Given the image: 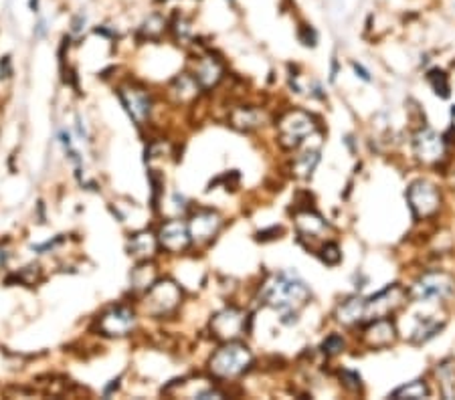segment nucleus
I'll return each instance as SVG.
<instances>
[{"instance_id": "22", "label": "nucleus", "mask_w": 455, "mask_h": 400, "mask_svg": "<svg viewBox=\"0 0 455 400\" xmlns=\"http://www.w3.org/2000/svg\"><path fill=\"white\" fill-rule=\"evenodd\" d=\"M29 8L35 15H39L41 13V0H29Z\"/></svg>"}, {"instance_id": "1", "label": "nucleus", "mask_w": 455, "mask_h": 400, "mask_svg": "<svg viewBox=\"0 0 455 400\" xmlns=\"http://www.w3.org/2000/svg\"><path fill=\"white\" fill-rule=\"evenodd\" d=\"M309 297L308 287L304 285V281H300L297 277H292L288 273H279L273 277V281H269L265 285L264 299L273 305L276 310H279L283 315H292L295 310H300L306 299Z\"/></svg>"}, {"instance_id": "16", "label": "nucleus", "mask_w": 455, "mask_h": 400, "mask_svg": "<svg viewBox=\"0 0 455 400\" xmlns=\"http://www.w3.org/2000/svg\"><path fill=\"white\" fill-rule=\"evenodd\" d=\"M425 396H429V386L423 380L409 382L393 392V399H425Z\"/></svg>"}, {"instance_id": "8", "label": "nucleus", "mask_w": 455, "mask_h": 400, "mask_svg": "<svg viewBox=\"0 0 455 400\" xmlns=\"http://www.w3.org/2000/svg\"><path fill=\"white\" fill-rule=\"evenodd\" d=\"M136 324V315L128 308H114L110 310L100 322V327L107 336H126Z\"/></svg>"}, {"instance_id": "6", "label": "nucleus", "mask_w": 455, "mask_h": 400, "mask_svg": "<svg viewBox=\"0 0 455 400\" xmlns=\"http://www.w3.org/2000/svg\"><path fill=\"white\" fill-rule=\"evenodd\" d=\"M312 132H314V119L309 118L308 114H304V111H292L279 123L281 144L288 146V148H295Z\"/></svg>"}, {"instance_id": "14", "label": "nucleus", "mask_w": 455, "mask_h": 400, "mask_svg": "<svg viewBox=\"0 0 455 400\" xmlns=\"http://www.w3.org/2000/svg\"><path fill=\"white\" fill-rule=\"evenodd\" d=\"M194 79L203 85V87H211L215 85L220 79V65L213 57H201V61L196 63V71H194Z\"/></svg>"}, {"instance_id": "12", "label": "nucleus", "mask_w": 455, "mask_h": 400, "mask_svg": "<svg viewBox=\"0 0 455 400\" xmlns=\"http://www.w3.org/2000/svg\"><path fill=\"white\" fill-rule=\"evenodd\" d=\"M396 329L393 326V322H389L386 317L382 320H374V324L367 329V340L370 346L374 348H384L389 344L395 341Z\"/></svg>"}, {"instance_id": "5", "label": "nucleus", "mask_w": 455, "mask_h": 400, "mask_svg": "<svg viewBox=\"0 0 455 400\" xmlns=\"http://www.w3.org/2000/svg\"><path fill=\"white\" fill-rule=\"evenodd\" d=\"M454 279L445 273H427L413 285V296L417 301L445 299L454 293Z\"/></svg>"}, {"instance_id": "24", "label": "nucleus", "mask_w": 455, "mask_h": 400, "mask_svg": "<svg viewBox=\"0 0 455 400\" xmlns=\"http://www.w3.org/2000/svg\"><path fill=\"white\" fill-rule=\"evenodd\" d=\"M451 126H454V130H455V105H454V109H451Z\"/></svg>"}, {"instance_id": "13", "label": "nucleus", "mask_w": 455, "mask_h": 400, "mask_svg": "<svg viewBox=\"0 0 455 400\" xmlns=\"http://www.w3.org/2000/svg\"><path fill=\"white\" fill-rule=\"evenodd\" d=\"M122 97L128 105V111L132 114V118L138 123H142L148 118V114H150V99H148L146 93L140 91V89H124Z\"/></svg>"}, {"instance_id": "2", "label": "nucleus", "mask_w": 455, "mask_h": 400, "mask_svg": "<svg viewBox=\"0 0 455 400\" xmlns=\"http://www.w3.org/2000/svg\"><path fill=\"white\" fill-rule=\"evenodd\" d=\"M251 364V352L243 344H227L219 352L211 358V370L219 378H235L241 372H245Z\"/></svg>"}, {"instance_id": "4", "label": "nucleus", "mask_w": 455, "mask_h": 400, "mask_svg": "<svg viewBox=\"0 0 455 400\" xmlns=\"http://www.w3.org/2000/svg\"><path fill=\"white\" fill-rule=\"evenodd\" d=\"M405 296L407 293H405V289L401 285H391V287L382 289L370 299H365V320L374 322V320L386 317L389 313H393V311L401 308Z\"/></svg>"}, {"instance_id": "20", "label": "nucleus", "mask_w": 455, "mask_h": 400, "mask_svg": "<svg viewBox=\"0 0 455 400\" xmlns=\"http://www.w3.org/2000/svg\"><path fill=\"white\" fill-rule=\"evenodd\" d=\"M342 348H344V340H342L340 336H336V334H334V336H330L328 340L324 341V352H326L328 356L338 354Z\"/></svg>"}, {"instance_id": "23", "label": "nucleus", "mask_w": 455, "mask_h": 400, "mask_svg": "<svg viewBox=\"0 0 455 400\" xmlns=\"http://www.w3.org/2000/svg\"><path fill=\"white\" fill-rule=\"evenodd\" d=\"M354 69H356V73H360V77H362V79H370V77H368V73L367 71H365V69H362V67H358V65H356V63H354Z\"/></svg>"}, {"instance_id": "19", "label": "nucleus", "mask_w": 455, "mask_h": 400, "mask_svg": "<svg viewBox=\"0 0 455 400\" xmlns=\"http://www.w3.org/2000/svg\"><path fill=\"white\" fill-rule=\"evenodd\" d=\"M237 128H243V130H251V128H257L259 126V114L257 111H253V109H241V111H237L235 118Z\"/></svg>"}, {"instance_id": "10", "label": "nucleus", "mask_w": 455, "mask_h": 400, "mask_svg": "<svg viewBox=\"0 0 455 400\" xmlns=\"http://www.w3.org/2000/svg\"><path fill=\"white\" fill-rule=\"evenodd\" d=\"M213 327L217 332V336L223 340H231L239 336L245 327V317L243 313L237 310H225L223 313H219L213 322Z\"/></svg>"}, {"instance_id": "9", "label": "nucleus", "mask_w": 455, "mask_h": 400, "mask_svg": "<svg viewBox=\"0 0 455 400\" xmlns=\"http://www.w3.org/2000/svg\"><path fill=\"white\" fill-rule=\"evenodd\" d=\"M158 241H160L164 249H168L170 253H178L187 249V245L191 241V231H189L187 224H182L180 221H170L162 224Z\"/></svg>"}, {"instance_id": "21", "label": "nucleus", "mask_w": 455, "mask_h": 400, "mask_svg": "<svg viewBox=\"0 0 455 400\" xmlns=\"http://www.w3.org/2000/svg\"><path fill=\"white\" fill-rule=\"evenodd\" d=\"M83 27H85V15H83V13H77V15L73 16V20H71V29H73V32H81Z\"/></svg>"}, {"instance_id": "17", "label": "nucleus", "mask_w": 455, "mask_h": 400, "mask_svg": "<svg viewBox=\"0 0 455 400\" xmlns=\"http://www.w3.org/2000/svg\"><path fill=\"white\" fill-rule=\"evenodd\" d=\"M427 79H429L431 87H433V91H435L437 95H441V97H449V81H447V75L443 73V71L433 69V71H429Z\"/></svg>"}, {"instance_id": "3", "label": "nucleus", "mask_w": 455, "mask_h": 400, "mask_svg": "<svg viewBox=\"0 0 455 400\" xmlns=\"http://www.w3.org/2000/svg\"><path fill=\"white\" fill-rule=\"evenodd\" d=\"M407 200H409V207H411L413 214L417 219H427V217L435 214L441 202L437 188L427 180L413 182L407 190Z\"/></svg>"}, {"instance_id": "7", "label": "nucleus", "mask_w": 455, "mask_h": 400, "mask_svg": "<svg viewBox=\"0 0 455 400\" xmlns=\"http://www.w3.org/2000/svg\"><path fill=\"white\" fill-rule=\"evenodd\" d=\"M413 148H415V156L425 164H433L443 156V140L431 130H421L413 140Z\"/></svg>"}, {"instance_id": "15", "label": "nucleus", "mask_w": 455, "mask_h": 400, "mask_svg": "<svg viewBox=\"0 0 455 400\" xmlns=\"http://www.w3.org/2000/svg\"><path fill=\"white\" fill-rule=\"evenodd\" d=\"M338 320L346 326L350 324H358V322H365V299L360 297H353V299H346L340 308H338Z\"/></svg>"}, {"instance_id": "11", "label": "nucleus", "mask_w": 455, "mask_h": 400, "mask_svg": "<svg viewBox=\"0 0 455 400\" xmlns=\"http://www.w3.org/2000/svg\"><path fill=\"white\" fill-rule=\"evenodd\" d=\"M220 226V219L217 212L211 210H201L199 214H194L191 222V238L194 241H208L217 235Z\"/></svg>"}, {"instance_id": "18", "label": "nucleus", "mask_w": 455, "mask_h": 400, "mask_svg": "<svg viewBox=\"0 0 455 400\" xmlns=\"http://www.w3.org/2000/svg\"><path fill=\"white\" fill-rule=\"evenodd\" d=\"M316 164H318V152H306L304 156L297 158V162H295V172H297L300 176H309V174L314 172Z\"/></svg>"}]
</instances>
